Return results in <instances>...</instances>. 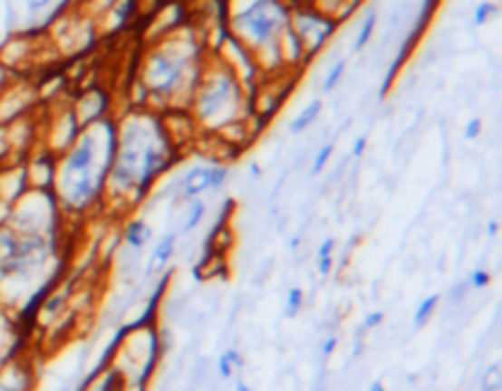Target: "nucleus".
Wrapping results in <instances>:
<instances>
[{
    "label": "nucleus",
    "mask_w": 502,
    "mask_h": 391,
    "mask_svg": "<svg viewBox=\"0 0 502 391\" xmlns=\"http://www.w3.org/2000/svg\"><path fill=\"white\" fill-rule=\"evenodd\" d=\"M174 142L167 135L162 118L152 110H138L118 125V142L108 169L101 201L138 205L155 179L172 164Z\"/></svg>",
    "instance_id": "nucleus-1"
},
{
    "label": "nucleus",
    "mask_w": 502,
    "mask_h": 391,
    "mask_svg": "<svg viewBox=\"0 0 502 391\" xmlns=\"http://www.w3.org/2000/svg\"><path fill=\"white\" fill-rule=\"evenodd\" d=\"M118 142V125L111 118L83 125L74 145L57 157L52 194L62 215H79L99 204Z\"/></svg>",
    "instance_id": "nucleus-2"
},
{
    "label": "nucleus",
    "mask_w": 502,
    "mask_h": 391,
    "mask_svg": "<svg viewBox=\"0 0 502 391\" xmlns=\"http://www.w3.org/2000/svg\"><path fill=\"white\" fill-rule=\"evenodd\" d=\"M243 81L226 64L211 66L198 73L189 106L191 120L198 122L204 130L218 132L233 122H243L247 115Z\"/></svg>",
    "instance_id": "nucleus-3"
},
{
    "label": "nucleus",
    "mask_w": 502,
    "mask_h": 391,
    "mask_svg": "<svg viewBox=\"0 0 502 391\" xmlns=\"http://www.w3.org/2000/svg\"><path fill=\"white\" fill-rule=\"evenodd\" d=\"M191 54L177 44H159L150 49L140 64V89L145 91L150 110H174L189 103L194 83L189 81Z\"/></svg>",
    "instance_id": "nucleus-4"
},
{
    "label": "nucleus",
    "mask_w": 502,
    "mask_h": 391,
    "mask_svg": "<svg viewBox=\"0 0 502 391\" xmlns=\"http://www.w3.org/2000/svg\"><path fill=\"white\" fill-rule=\"evenodd\" d=\"M292 10L285 0H240L233 5L231 34L253 54H280Z\"/></svg>",
    "instance_id": "nucleus-5"
},
{
    "label": "nucleus",
    "mask_w": 502,
    "mask_h": 391,
    "mask_svg": "<svg viewBox=\"0 0 502 391\" xmlns=\"http://www.w3.org/2000/svg\"><path fill=\"white\" fill-rule=\"evenodd\" d=\"M289 27L294 33L302 54L304 59L314 57L319 49L323 47V42L329 40L333 30H336V20L329 15H323L322 10H294L289 17Z\"/></svg>",
    "instance_id": "nucleus-6"
},
{
    "label": "nucleus",
    "mask_w": 502,
    "mask_h": 391,
    "mask_svg": "<svg viewBox=\"0 0 502 391\" xmlns=\"http://www.w3.org/2000/svg\"><path fill=\"white\" fill-rule=\"evenodd\" d=\"M27 188H37V191H52L54 186V176H57V155L44 149L42 155L33 157L25 164Z\"/></svg>",
    "instance_id": "nucleus-7"
},
{
    "label": "nucleus",
    "mask_w": 502,
    "mask_h": 391,
    "mask_svg": "<svg viewBox=\"0 0 502 391\" xmlns=\"http://www.w3.org/2000/svg\"><path fill=\"white\" fill-rule=\"evenodd\" d=\"M208 191V167L204 164H197L191 167L179 181V198L189 201V198H198L201 194Z\"/></svg>",
    "instance_id": "nucleus-8"
},
{
    "label": "nucleus",
    "mask_w": 502,
    "mask_h": 391,
    "mask_svg": "<svg viewBox=\"0 0 502 391\" xmlns=\"http://www.w3.org/2000/svg\"><path fill=\"white\" fill-rule=\"evenodd\" d=\"M150 237H152V228L148 225V220L142 218L125 220L123 228H121V240L132 253H140L142 247L150 243Z\"/></svg>",
    "instance_id": "nucleus-9"
},
{
    "label": "nucleus",
    "mask_w": 502,
    "mask_h": 391,
    "mask_svg": "<svg viewBox=\"0 0 502 391\" xmlns=\"http://www.w3.org/2000/svg\"><path fill=\"white\" fill-rule=\"evenodd\" d=\"M174 250H177V233H167V235L155 244V250L150 254V262L148 267H145V272H148V274L162 272V269L169 264V260H172Z\"/></svg>",
    "instance_id": "nucleus-10"
},
{
    "label": "nucleus",
    "mask_w": 502,
    "mask_h": 391,
    "mask_svg": "<svg viewBox=\"0 0 502 391\" xmlns=\"http://www.w3.org/2000/svg\"><path fill=\"white\" fill-rule=\"evenodd\" d=\"M207 215V201L198 198H189L184 201V215H181V233H191L198 228V223Z\"/></svg>",
    "instance_id": "nucleus-11"
},
{
    "label": "nucleus",
    "mask_w": 502,
    "mask_h": 391,
    "mask_svg": "<svg viewBox=\"0 0 502 391\" xmlns=\"http://www.w3.org/2000/svg\"><path fill=\"white\" fill-rule=\"evenodd\" d=\"M322 108H323V103L319 100V98H314L312 103H306L304 110L296 115L294 120L289 122V128H287L289 135H302L306 128H312L314 122H316V118L322 115Z\"/></svg>",
    "instance_id": "nucleus-12"
},
{
    "label": "nucleus",
    "mask_w": 502,
    "mask_h": 391,
    "mask_svg": "<svg viewBox=\"0 0 502 391\" xmlns=\"http://www.w3.org/2000/svg\"><path fill=\"white\" fill-rule=\"evenodd\" d=\"M216 367H218V377H221V379H231V377L236 375V369H243V367H246V359H243V355H240L236 348H228V350L218 358V365Z\"/></svg>",
    "instance_id": "nucleus-13"
},
{
    "label": "nucleus",
    "mask_w": 502,
    "mask_h": 391,
    "mask_svg": "<svg viewBox=\"0 0 502 391\" xmlns=\"http://www.w3.org/2000/svg\"><path fill=\"white\" fill-rule=\"evenodd\" d=\"M439 303H441V293H431L424 301H420V306L414 310V330H421V328L427 326L429 320H431V316H434V310L439 309Z\"/></svg>",
    "instance_id": "nucleus-14"
},
{
    "label": "nucleus",
    "mask_w": 502,
    "mask_h": 391,
    "mask_svg": "<svg viewBox=\"0 0 502 391\" xmlns=\"http://www.w3.org/2000/svg\"><path fill=\"white\" fill-rule=\"evenodd\" d=\"M375 24H378V13L371 10V13L365 15V20H362L361 30H358V37H355V44H353L355 52H361V49L371 42L372 33H375Z\"/></svg>",
    "instance_id": "nucleus-15"
},
{
    "label": "nucleus",
    "mask_w": 502,
    "mask_h": 391,
    "mask_svg": "<svg viewBox=\"0 0 502 391\" xmlns=\"http://www.w3.org/2000/svg\"><path fill=\"white\" fill-rule=\"evenodd\" d=\"M304 289H299V286H292L287 291V301H285V318H296L299 316V310L304 309Z\"/></svg>",
    "instance_id": "nucleus-16"
},
{
    "label": "nucleus",
    "mask_w": 502,
    "mask_h": 391,
    "mask_svg": "<svg viewBox=\"0 0 502 391\" xmlns=\"http://www.w3.org/2000/svg\"><path fill=\"white\" fill-rule=\"evenodd\" d=\"M228 181V167L223 164H208V194L214 191H221Z\"/></svg>",
    "instance_id": "nucleus-17"
},
{
    "label": "nucleus",
    "mask_w": 502,
    "mask_h": 391,
    "mask_svg": "<svg viewBox=\"0 0 502 391\" xmlns=\"http://www.w3.org/2000/svg\"><path fill=\"white\" fill-rule=\"evenodd\" d=\"M343 73H346V59L336 62V64L331 66L329 72H326V76H323V83H322L323 93H331V91L336 89L338 81L343 79Z\"/></svg>",
    "instance_id": "nucleus-18"
},
{
    "label": "nucleus",
    "mask_w": 502,
    "mask_h": 391,
    "mask_svg": "<svg viewBox=\"0 0 502 391\" xmlns=\"http://www.w3.org/2000/svg\"><path fill=\"white\" fill-rule=\"evenodd\" d=\"M500 389H502V372H500V367L493 365L488 372H483L480 391H500Z\"/></svg>",
    "instance_id": "nucleus-19"
},
{
    "label": "nucleus",
    "mask_w": 502,
    "mask_h": 391,
    "mask_svg": "<svg viewBox=\"0 0 502 391\" xmlns=\"http://www.w3.org/2000/svg\"><path fill=\"white\" fill-rule=\"evenodd\" d=\"M331 152H333V142H326V145L319 147V152H316V157H314L312 162V176H319V174L326 169V164H329L331 159Z\"/></svg>",
    "instance_id": "nucleus-20"
},
{
    "label": "nucleus",
    "mask_w": 502,
    "mask_h": 391,
    "mask_svg": "<svg viewBox=\"0 0 502 391\" xmlns=\"http://www.w3.org/2000/svg\"><path fill=\"white\" fill-rule=\"evenodd\" d=\"M493 17H497V5L495 3H480L473 13V23L476 24H488Z\"/></svg>",
    "instance_id": "nucleus-21"
},
{
    "label": "nucleus",
    "mask_w": 502,
    "mask_h": 391,
    "mask_svg": "<svg viewBox=\"0 0 502 391\" xmlns=\"http://www.w3.org/2000/svg\"><path fill=\"white\" fill-rule=\"evenodd\" d=\"M466 281H468L470 289L480 291V289H486V286L490 284V272H488V269H483V267L473 269V272H470V277L466 279Z\"/></svg>",
    "instance_id": "nucleus-22"
},
{
    "label": "nucleus",
    "mask_w": 502,
    "mask_h": 391,
    "mask_svg": "<svg viewBox=\"0 0 502 391\" xmlns=\"http://www.w3.org/2000/svg\"><path fill=\"white\" fill-rule=\"evenodd\" d=\"M382 323H385V313H382V310H372V313H368L365 320H362L361 333L362 330H375V328H380Z\"/></svg>",
    "instance_id": "nucleus-23"
},
{
    "label": "nucleus",
    "mask_w": 502,
    "mask_h": 391,
    "mask_svg": "<svg viewBox=\"0 0 502 391\" xmlns=\"http://www.w3.org/2000/svg\"><path fill=\"white\" fill-rule=\"evenodd\" d=\"M480 132H483V120H480V118H473V120H468V125L463 128V138L468 139V142H473V139L480 138Z\"/></svg>",
    "instance_id": "nucleus-24"
},
{
    "label": "nucleus",
    "mask_w": 502,
    "mask_h": 391,
    "mask_svg": "<svg viewBox=\"0 0 502 391\" xmlns=\"http://www.w3.org/2000/svg\"><path fill=\"white\" fill-rule=\"evenodd\" d=\"M468 291H470L468 281H459V284L451 289V293H449V299H451L453 303H459V301H463V299H466V293H468Z\"/></svg>",
    "instance_id": "nucleus-25"
},
{
    "label": "nucleus",
    "mask_w": 502,
    "mask_h": 391,
    "mask_svg": "<svg viewBox=\"0 0 502 391\" xmlns=\"http://www.w3.org/2000/svg\"><path fill=\"white\" fill-rule=\"evenodd\" d=\"M331 269H333V254H326V257H316V272L322 277H329Z\"/></svg>",
    "instance_id": "nucleus-26"
},
{
    "label": "nucleus",
    "mask_w": 502,
    "mask_h": 391,
    "mask_svg": "<svg viewBox=\"0 0 502 391\" xmlns=\"http://www.w3.org/2000/svg\"><path fill=\"white\" fill-rule=\"evenodd\" d=\"M336 348H338V338H336V335H329V338L322 342V358L329 359L331 355L336 352Z\"/></svg>",
    "instance_id": "nucleus-27"
},
{
    "label": "nucleus",
    "mask_w": 502,
    "mask_h": 391,
    "mask_svg": "<svg viewBox=\"0 0 502 391\" xmlns=\"http://www.w3.org/2000/svg\"><path fill=\"white\" fill-rule=\"evenodd\" d=\"M333 247H336V240H333V237H326V240L319 244V250H316V257H326V254H333Z\"/></svg>",
    "instance_id": "nucleus-28"
},
{
    "label": "nucleus",
    "mask_w": 502,
    "mask_h": 391,
    "mask_svg": "<svg viewBox=\"0 0 502 391\" xmlns=\"http://www.w3.org/2000/svg\"><path fill=\"white\" fill-rule=\"evenodd\" d=\"M365 147H368V142H365V138H358L353 142V149H351V157L353 159H358V157H362V152H365Z\"/></svg>",
    "instance_id": "nucleus-29"
},
{
    "label": "nucleus",
    "mask_w": 502,
    "mask_h": 391,
    "mask_svg": "<svg viewBox=\"0 0 502 391\" xmlns=\"http://www.w3.org/2000/svg\"><path fill=\"white\" fill-rule=\"evenodd\" d=\"M50 3L52 0H25V5L33 10V13H37V10H44L47 5H50Z\"/></svg>",
    "instance_id": "nucleus-30"
},
{
    "label": "nucleus",
    "mask_w": 502,
    "mask_h": 391,
    "mask_svg": "<svg viewBox=\"0 0 502 391\" xmlns=\"http://www.w3.org/2000/svg\"><path fill=\"white\" fill-rule=\"evenodd\" d=\"M368 391H387V389H385V384L380 382V379H375V382H371Z\"/></svg>",
    "instance_id": "nucleus-31"
},
{
    "label": "nucleus",
    "mask_w": 502,
    "mask_h": 391,
    "mask_svg": "<svg viewBox=\"0 0 502 391\" xmlns=\"http://www.w3.org/2000/svg\"><path fill=\"white\" fill-rule=\"evenodd\" d=\"M488 235L490 237L497 235V223H490V225H488Z\"/></svg>",
    "instance_id": "nucleus-32"
},
{
    "label": "nucleus",
    "mask_w": 502,
    "mask_h": 391,
    "mask_svg": "<svg viewBox=\"0 0 502 391\" xmlns=\"http://www.w3.org/2000/svg\"><path fill=\"white\" fill-rule=\"evenodd\" d=\"M236 391H253V389H250L246 382H238V384H236Z\"/></svg>",
    "instance_id": "nucleus-33"
}]
</instances>
